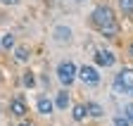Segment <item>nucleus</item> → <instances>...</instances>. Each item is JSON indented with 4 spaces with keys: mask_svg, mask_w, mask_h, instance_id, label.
Wrapping results in <instances>:
<instances>
[{
    "mask_svg": "<svg viewBox=\"0 0 133 126\" xmlns=\"http://www.w3.org/2000/svg\"><path fill=\"white\" fill-rule=\"evenodd\" d=\"M90 24L97 34H102L105 38H114L119 36V24H116V17H114V10L109 5H97L93 12H90Z\"/></svg>",
    "mask_w": 133,
    "mask_h": 126,
    "instance_id": "1",
    "label": "nucleus"
},
{
    "mask_svg": "<svg viewBox=\"0 0 133 126\" xmlns=\"http://www.w3.org/2000/svg\"><path fill=\"white\" fill-rule=\"evenodd\" d=\"M112 88L116 95H131L133 98V69H121L114 76Z\"/></svg>",
    "mask_w": 133,
    "mask_h": 126,
    "instance_id": "2",
    "label": "nucleus"
},
{
    "mask_svg": "<svg viewBox=\"0 0 133 126\" xmlns=\"http://www.w3.org/2000/svg\"><path fill=\"white\" fill-rule=\"evenodd\" d=\"M76 71H78V67L74 64L71 59H62L59 64H57V69H55V74H57V81H59L64 88H69V86L76 81Z\"/></svg>",
    "mask_w": 133,
    "mask_h": 126,
    "instance_id": "3",
    "label": "nucleus"
},
{
    "mask_svg": "<svg viewBox=\"0 0 133 126\" xmlns=\"http://www.w3.org/2000/svg\"><path fill=\"white\" fill-rule=\"evenodd\" d=\"M76 78H81L86 86H97L100 81H102V76H100L97 67H93V64H83V67H78Z\"/></svg>",
    "mask_w": 133,
    "mask_h": 126,
    "instance_id": "4",
    "label": "nucleus"
},
{
    "mask_svg": "<svg viewBox=\"0 0 133 126\" xmlns=\"http://www.w3.org/2000/svg\"><path fill=\"white\" fill-rule=\"evenodd\" d=\"M52 41H55L57 45H69V43L74 41V31H71V26L57 24V26L52 29Z\"/></svg>",
    "mask_w": 133,
    "mask_h": 126,
    "instance_id": "5",
    "label": "nucleus"
},
{
    "mask_svg": "<svg viewBox=\"0 0 133 126\" xmlns=\"http://www.w3.org/2000/svg\"><path fill=\"white\" fill-rule=\"evenodd\" d=\"M93 59H95L97 67H105V69H109V67L116 64V55H114L112 50H105V48H97V50L93 52Z\"/></svg>",
    "mask_w": 133,
    "mask_h": 126,
    "instance_id": "6",
    "label": "nucleus"
},
{
    "mask_svg": "<svg viewBox=\"0 0 133 126\" xmlns=\"http://www.w3.org/2000/svg\"><path fill=\"white\" fill-rule=\"evenodd\" d=\"M10 112H12V117H17V119H24V117L29 114V107H26L24 95H14V98L10 100Z\"/></svg>",
    "mask_w": 133,
    "mask_h": 126,
    "instance_id": "7",
    "label": "nucleus"
},
{
    "mask_svg": "<svg viewBox=\"0 0 133 126\" xmlns=\"http://www.w3.org/2000/svg\"><path fill=\"white\" fill-rule=\"evenodd\" d=\"M36 109H38V114L48 117V114H52V109H55V102L50 100V98H45V95H41V98L36 100Z\"/></svg>",
    "mask_w": 133,
    "mask_h": 126,
    "instance_id": "8",
    "label": "nucleus"
},
{
    "mask_svg": "<svg viewBox=\"0 0 133 126\" xmlns=\"http://www.w3.org/2000/svg\"><path fill=\"white\" fill-rule=\"evenodd\" d=\"M83 107H86V112H88V117H95V119H100V117H105V107L102 105H100V102H86V105H83Z\"/></svg>",
    "mask_w": 133,
    "mask_h": 126,
    "instance_id": "9",
    "label": "nucleus"
},
{
    "mask_svg": "<svg viewBox=\"0 0 133 126\" xmlns=\"http://www.w3.org/2000/svg\"><path fill=\"white\" fill-rule=\"evenodd\" d=\"M52 102H55L57 109H66V107H69L71 100H69V93H66V88H62L59 93H55V100H52Z\"/></svg>",
    "mask_w": 133,
    "mask_h": 126,
    "instance_id": "10",
    "label": "nucleus"
},
{
    "mask_svg": "<svg viewBox=\"0 0 133 126\" xmlns=\"http://www.w3.org/2000/svg\"><path fill=\"white\" fill-rule=\"evenodd\" d=\"M29 57H31V50L26 48V45H17V48H14V59L17 62L24 64V62H29Z\"/></svg>",
    "mask_w": 133,
    "mask_h": 126,
    "instance_id": "11",
    "label": "nucleus"
},
{
    "mask_svg": "<svg viewBox=\"0 0 133 126\" xmlns=\"http://www.w3.org/2000/svg\"><path fill=\"white\" fill-rule=\"evenodd\" d=\"M0 48H3V50H14V48H17L14 34H5V36H0Z\"/></svg>",
    "mask_w": 133,
    "mask_h": 126,
    "instance_id": "12",
    "label": "nucleus"
},
{
    "mask_svg": "<svg viewBox=\"0 0 133 126\" xmlns=\"http://www.w3.org/2000/svg\"><path fill=\"white\" fill-rule=\"evenodd\" d=\"M86 117H88V112H86L83 105H74L71 107V119L74 121H86Z\"/></svg>",
    "mask_w": 133,
    "mask_h": 126,
    "instance_id": "13",
    "label": "nucleus"
},
{
    "mask_svg": "<svg viewBox=\"0 0 133 126\" xmlns=\"http://www.w3.org/2000/svg\"><path fill=\"white\" fill-rule=\"evenodd\" d=\"M119 10L124 17H133V0H119Z\"/></svg>",
    "mask_w": 133,
    "mask_h": 126,
    "instance_id": "14",
    "label": "nucleus"
},
{
    "mask_svg": "<svg viewBox=\"0 0 133 126\" xmlns=\"http://www.w3.org/2000/svg\"><path fill=\"white\" fill-rule=\"evenodd\" d=\"M22 83H24L26 88H33V86H36V76H33V71H24V76H22Z\"/></svg>",
    "mask_w": 133,
    "mask_h": 126,
    "instance_id": "15",
    "label": "nucleus"
},
{
    "mask_svg": "<svg viewBox=\"0 0 133 126\" xmlns=\"http://www.w3.org/2000/svg\"><path fill=\"white\" fill-rule=\"evenodd\" d=\"M112 126H131V121H128L124 114H114V117H112Z\"/></svg>",
    "mask_w": 133,
    "mask_h": 126,
    "instance_id": "16",
    "label": "nucleus"
},
{
    "mask_svg": "<svg viewBox=\"0 0 133 126\" xmlns=\"http://www.w3.org/2000/svg\"><path fill=\"white\" fill-rule=\"evenodd\" d=\"M124 117H126V119L131 121V126H133V105H126V107H124Z\"/></svg>",
    "mask_w": 133,
    "mask_h": 126,
    "instance_id": "17",
    "label": "nucleus"
},
{
    "mask_svg": "<svg viewBox=\"0 0 133 126\" xmlns=\"http://www.w3.org/2000/svg\"><path fill=\"white\" fill-rule=\"evenodd\" d=\"M22 0H0V5H7V7H14V5H19Z\"/></svg>",
    "mask_w": 133,
    "mask_h": 126,
    "instance_id": "18",
    "label": "nucleus"
},
{
    "mask_svg": "<svg viewBox=\"0 0 133 126\" xmlns=\"http://www.w3.org/2000/svg\"><path fill=\"white\" fill-rule=\"evenodd\" d=\"M128 57H131V59H133V43H131V45H128Z\"/></svg>",
    "mask_w": 133,
    "mask_h": 126,
    "instance_id": "19",
    "label": "nucleus"
},
{
    "mask_svg": "<svg viewBox=\"0 0 133 126\" xmlns=\"http://www.w3.org/2000/svg\"><path fill=\"white\" fill-rule=\"evenodd\" d=\"M19 126H33V124H31V121H22Z\"/></svg>",
    "mask_w": 133,
    "mask_h": 126,
    "instance_id": "20",
    "label": "nucleus"
},
{
    "mask_svg": "<svg viewBox=\"0 0 133 126\" xmlns=\"http://www.w3.org/2000/svg\"><path fill=\"white\" fill-rule=\"evenodd\" d=\"M78 3H83V0H78Z\"/></svg>",
    "mask_w": 133,
    "mask_h": 126,
    "instance_id": "21",
    "label": "nucleus"
}]
</instances>
